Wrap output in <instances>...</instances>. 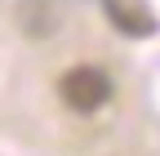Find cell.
Wrapping results in <instances>:
<instances>
[{
	"instance_id": "obj_1",
	"label": "cell",
	"mask_w": 160,
	"mask_h": 156,
	"mask_svg": "<svg viewBox=\"0 0 160 156\" xmlns=\"http://www.w3.org/2000/svg\"><path fill=\"white\" fill-rule=\"evenodd\" d=\"M58 94H62V103L80 116H89L98 107H107L111 103V76L107 71H98L89 63H80L71 71H62V81H58Z\"/></svg>"
},
{
	"instance_id": "obj_2",
	"label": "cell",
	"mask_w": 160,
	"mask_h": 156,
	"mask_svg": "<svg viewBox=\"0 0 160 156\" xmlns=\"http://www.w3.org/2000/svg\"><path fill=\"white\" fill-rule=\"evenodd\" d=\"M102 9H107V18H111V27L125 31V36H133V40L160 31V18L142 5V0H102Z\"/></svg>"
},
{
	"instance_id": "obj_3",
	"label": "cell",
	"mask_w": 160,
	"mask_h": 156,
	"mask_svg": "<svg viewBox=\"0 0 160 156\" xmlns=\"http://www.w3.org/2000/svg\"><path fill=\"white\" fill-rule=\"evenodd\" d=\"M18 23H22L27 36H49L58 27V13H53L49 0H22L18 5Z\"/></svg>"
}]
</instances>
